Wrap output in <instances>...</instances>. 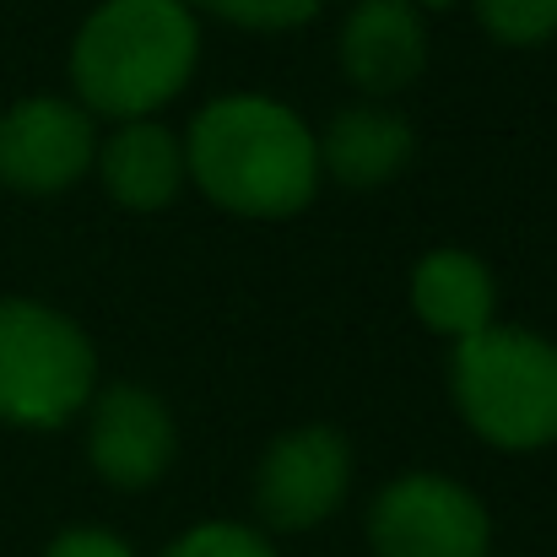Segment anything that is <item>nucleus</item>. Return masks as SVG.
Listing matches in <instances>:
<instances>
[{
	"label": "nucleus",
	"instance_id": "nucleus-1",
	"mask_svg": "<svg viewBox=\"0 0 557 557\" xmlns=\"http://www.w3.org/2000/svg\"><path fill=\"white\" fill-rule=\"evenodd\" d=\"M185 174L233 216H293L320 189V147L287 103L238 92L189 120Z\"/></svg>",
	"mask_w": 557,
	"mask_h": 557
},
{
	"label": "nucleus",
	"instance_id": "nucleus-2",
	"mask_svg": "<svg viewBox=\"0 0 557 557\" xmlns=\"http://www.w3.org/2000/svg\"><path fill=\"white\" fill-rule=\"evenodd\" d=\"M200 27L185 0H103L76 44L71 82L92 114L152 120L195 76Z\"/></svg>",
	"mask_w": 557,
	"mask_h": 557
},
{
	"label": "nucleus",
	"instance_id": "nucleus-3",
	"mask_svg": "<svg viewBox=\"0 0 557 557\" xmlns=\"http://www.w3.org/2000/svg\"><path fill=\"white\" fill-rule=\"evenodd\" d=\"M449 395L493 449H542L557 438V347L520 325H487L455 342Z\"/></svg>",
	"mask_w": 557,
	"mask_h": 557
},
{
	"label": "nucleus",
	"instance_id": "nucleus-4",
	"mask_svg": "<svg viewBox=\"0 0 557 557\" xmlns=\"http://www.w3.org/2000/svg\"><path fill=\"white\" fill-rule=\"evenodd\" d=\"M98 384V352L49 304L0 298V422L60 428Z\"/></svg>",
	"mask_w": 557,
	"mask_h": 557
},
{
	"label": "nucleus",
	"instance_id": "nucleus-5",
	"mask_svg": "<svg viewBox=\"0 0 557 557\" xmlns=\"http://www.w3.org/2000/svg\"><path fill=\"white\" fill-rule=\"evenodd\" d=\"M369 542L379 557H487L493 520L471 487L438 471H406L373 498Z\"/></svg>",
	"mask_w": 557,
	"mask_h": 557
},
{
	"label": "nucleus",
	"instance_id": "nucleus-6",
	"mask_svg": "<svg viewBox=\"0 0 557 557\" xmlns=\"http://www.w3.org/2000/svg\"><path fill=\"white\" fill-rule=\"evenodd\" d=\"M352 482V449L336 428H293L282 433L255 471V509L271 531H314L331 520Z\"/></svg>",
	"mask_w": 557,
	"mask_h": 557
},
{
	"label": "nucleus",
	"instance_id": "nucleus-7",
	"mask_svg": "<svg viewBox=\"0 0 557 557\" xmlns=\"http://www.w3.org/2000/svg\"><path fill=\"white\" fill-rule=\"evenodd\" d=\"M98 158L87 109L65 98H22L0 114V180L22 195L71 189Z\"/></svg>",
	"mask_w": 557,
	"mask_h": 557
},
{
	"label": "nucleus",
	"instance_id": "nucleus-8",
	"mask_svg": "<svg viewBox=\"0 0 557 557\" xmlns=\"http://www.w3.org/2000/svg\"><path fill=\"white\" fill-rule=\"evenodd\" d=\"M174 417L169 406L141 389V384H103L92 389V428H87V455L92 471L120 487V493H141L152 487L169 460H174Z\"/></svg>",
	"mask_w": 557,
	"mask_h": 557
},
{
	"label": "nucleus",
	"instance_id": "nucleus-9",
	"mask_svg": "<svg viewBox=\"0 0 557 557\" xmlns=\"http://www.w3.org/2000/svg\"><path fill=\"white\" fill-rule=\"evenodd\" d=\"M428 65V27L411 0H358L342 22V71L373 92L389 98L411 87Z\"/></svg>",
	"mask_w": 557,
	"mask_h": 557
},
{
	"label": "nucleus",
	"instance_id": "nucleus-10",
	"mask_svg": "<svg viewBox=\"0 0 557 557\" xmlns=\"http://www.w3.org/2000/svg\"><path fill=\"white\" fill-rule=\"evenodd\" d=\"M314 147H320V174H331L336 185L379 189L411 163L417 136H411V125L395 109L352 103V109L331 114V125L314 136Z\"/></svg>",
	"mask_w": 557,
	"mask_h": 557
},
{
	"label": "nucleus",
	"instance_id": "nucleus-11",
	"mask_svg": "<svg viewBox=\"0 0 557 557\" xmlns=\"http://www.w3.org/2000/svg\"><path fill=\"white\" fill-rule=\"evenodd\" d=\"M98 174H103V189L131 206V211H158L169 206L180 185H185V141L158 125V120H125L103 147H98Z\"/></svg>",
	"mask_w": 557,
	"mask_h": 557
},
{
	"label": "nucleus",
	"instance_id": "nucleus-12",
	"mask_svg": "<svg viewBox=\"0 0 557 557\" xmlns=\"http://www.w3.org/2000/svg\"><path fill=\"white\" fill-rule=\"evenodd\" d=\"M411 309L428 331L466 342L493 325V309H498L493 271L471 249H433L411 271Z\"/></svg>",
	"mask_w": 557,
	"mask_h": 557
},
{
	"label": "nucleus",
	"instance_id": "nucleus-13",
	"mask_svg": "<svg viewBox=\"0 0 557 557\" xmlns=\"http://www.w3.org/2000/svg\"><path fill=\"white\" fill-rule=\"evenodd\" d=\"M482 27L498 38V44H542L557 33V0H471Z\"/></svg>",
	"mask_w": 557,
	"mask_h": 557
},
{
	"label": "nucleus",
	"instance_id": "nucleus-14",
	"mask_svg": "<svg viewBox=\"0 0 557 557\" xmlns=\"http://www.w3.org/2000/svg\"><path fill=\"white\" fill-rule=\"evenodd\" d=\"M189 5H200V11L233 22V27H255V33L304 27V22L320 11V0H189Z\"/></svg>",
	"mask_w": 557,
	"mask_h": 557
},
{
	"label": "nucleus",
	"instance_id": "nucleus-15",
	"mask_svg": "<svg viewBox=\"0 0 557 557\" xmlns=\"http://www.w3.org/2000/svg\"><path fill=\"white\" fill-rule=\"evenodd\" d=\"M163 557H276V547L249 531V525H233V520H211V525H195L185 531Z\"/></svg>",
	"mask_w": 557,
	"mask_h": 557
},
{
	"label": "nucleus",
	"instance_id": "nucleus-16",
	"mask_svg": "<svg viewBox=\"0 0 557 557\" xmlns=\"http://www.w3.org/2000/svg\"><path fill=\"white\" fill-rule=\"evenodd\" d=\"M44 557H136V553H131L120 536L82 525V531H60V536L49 542V553H44Z\"/></svg>",
	"mask_w": 557,
	"mask_h": 557
},
{
	"label": "nucleus",
	"instance_id": "nucleus-17",
	"mask_svg": "<svg viewBox=\"0 0 557 557\" xmlns=\"http://www.w3.org/2000/svg\"><path fill=\"white\" fill-rule=\"evenodd\" d=\"M417 11H449V5H460V0H411Z\"/></svg>",
	"mask_w": 557,
	"mask_h": 557
}]
</instances>
